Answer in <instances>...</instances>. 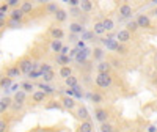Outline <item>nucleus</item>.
<instances>
[{
  "label": "nucleus",
  "mask_w": 157,
  "mask_h": 132,
  "mask_svg": "<svg viewBox=\"0 0 157 132\" xmlns=\"http://www.w3.org/2000/svg\"><path fill=\"white\" fill-rule=\"evenodd\" d=\"M68 3H69V5L72 6V8H75V6L78 5V0H69V2H68Z\"/></svg>",
  "instance_id": "42"
},
{
  "label": "nucleus",
  "mask_w": 157,
  "mask_h": 132,
  "mask_svg": "<svg viewBox=\"0 0 157 132\" xmlns=\"http://www.w3.org/2000/svg\"><path fill=\"white\" fill-rule=\"evenodd\" d=\"M32 90H33V83H30V82L22 83V91H32Z\"/></svg>",
  "instance_id": "37"
},
{
  "label": "nucleus",
  "mask_w": 157,
  "mask_h": 132,
  "mask_svg": "<svg viewBox=\"0 0 157 132\" xmlns=\"http://www.w3.org/2000/svg\"><path fill=\"white\" fill-rule=\"evenodd\" d=\"M113 82V79L110 74H98L96 76V85L99 88H109Z\"/></svg>",
  "instance_id": "1"
},
{
  "label": "nucleus",
  "mask_w": 157,
  "mask_h": 132,
  "mask_svg": "<svg viewBox=\"0 0 157 132\" xmlns=\"http://www.w3.org/2000/svg\"><path fill=\"white\" fill-rule=\"evenodd\" d=\"M154 16H155V17H157V6H155V8H154Z\"/></svg>",
  "instance_id": "43"
},
{
  "label": "nucleus",
  "mask_w": 157,
  "mask_h": 132,
  "mask_svg": "<svg viewBox=\"0 0 157 132\" xmlns=\"http://www.w3.org/2000/svg\"><path fill=\"white\" fill-rule=\"evenodd\" d=\"M14 102H19V104H24L25 102V91H17L14 95Z\"/></svg>",
  "instance_id": "22"
},
{
  "label": "nucleus",
  "mask_w": 157,
  "mask_h": 132,
  "mask_svg": "<svg viewBox=\"0 0 157 132\" xmlns=\"http://www.w3.org/2000/svg\"><path fill=\"white\" fill-rule=\"evenodd\" d=\"M6 127H8L6 121L5 120H0V132H6Z\"/></svg>",
  "instance_id": "40"
},
{
  "label": "nucleus",
  "mask_w": 157,
  "mask_h": 132,
  "mask_svg": "<svg viewBox=\"0 0 157 132\" xmlns=\"http://www.w3.org/2000/svg\"><path fill=\"white\" fill-rule=\"evenodd\" d=\"M104 32V25H102V22H96L94 24V29H93V33H98V35H102Z\"/></svg>",
  "instance_id": "25"
},
{
  "label": "nucleus",
  "mask_w": 157,
  "mask_h": 132,
  "mask_svg": "<svg viewBox=\"0 0 157 132\" xmlns=\"http://www.w3.org/2000/svg\"><path fill=\"white\" fill-rule=\"evenodd\" d=\"M69 30H71L72 33H82V32H83V25H82L80 22H72V24L69 25Z\"/></svg>",
  "instance_id": "18"
},
{
  "label": "nucleus",
  "mask_w": 157,
  "mask_h": 132,
  "mask_svg": "<svg viewBox=\"0 0 157 132\" xmlns=\"http://www.w3.org/2000/svg\"><path fill=\"white\" fill-rule=\"evenodd\" d=\"M110 64H112V66H115V68H120V66H121V61L118 60V58H113V60L110 61Z\"/></svg>",
  "instance_id": "41"
},
{
  "label": "nucleus",
  "mask_w": 157,
  "mask_h": 132,
  "mask_svg": "<svg viewBox=\"0 0 157 132\" xmlns=\"http://www.w3.org/2000/svg\"><path fill=\"white\" fill-rule=\"evenodd\" d=\"M24 13L19 10V8H16V10H13L11 11V14H10V21H13V22H22V19H24Z\"/></svg>",
  "instance_id": "6"
},
{
  "label": "nucleus",
  "mask_w": 157,
  "mask_h": 132,
  "mask_svg": "<svg viewBox=\"0 0 157 132\" xmlns=\"http://www.w3.org/2000/svg\"><path fill=\"white\" fill-rule=\"evenodd\" d=\"M46 10H47L49 13H52V14H55V13H57V10H58V6H57L55 3H47Z\"/></svg>",
  "instance_id": "33"
},
{
  "label": "nucleus",
  "mask_w": 157,
  "mask_h": 132,
  "mask_svg": "<svg viewBox=\"0 0 157 132\" xmlns=\"http://www.w3.org/2000/svg\"><path fill=\"white\" fill-rule=\"evenodd\" d=\"M94 118L102 124V123H107V118H109V112L105 109H96L94 110Z\"/></svg>",
  "instance_id": "3"
},
{
  "label": "nucleus",
  "mask_w": 157,
  "mask_h": 132,
  "mask_svg": "<svg viewBox=\"0 0 157 132\" xmlns=\"http://www.w3.org/2000/svg\"><path fill=\"white\" fill-rule=\"evenodd\" d=\"M11 99L10 98H5V99H2V102H0V113H2V112H5L8 107H11Z\"/></svg>",
  "instance_id": "21"
},
{
  "label": "nucleus",
  "mask_w": 157,
  "mask_h": 132,
  "mask_svg": "<svg viewBox=\"0 0 157 132\" xmlns=\"http://www.w3.org/2000/svg\"><path fill=\"white\" fill-rule=\"evenodd\" d=\"M64 83H66L69 88H74V87L78 85V79H77L75 76H69L68 79H64Z\"/></svg>",
  "instance_id": "17"
},
{
  "label": "nucleus",
  "mask_w": 157,
  "mask_h": 132,
  "mask_svg": "<svg viewBox=\"0 0 157 132\" xmlns=\"http://www.w3.org/2000/svg\"><path fill=\"white\" fill-rule=\"evenodd\" d=\"M22 107H24V104H19V102H11V109L14 110V112L22 110Z\"/></svg>",
  "instance_id": "36"
},
{
  "label": "nucleus",
  "mask_w": 157,
  "mask_h": 132,
  "mask_svg": "<svg viewBox=\"0 0 157 132\" xmlns=\"http://www.w3.org/2000/svg\"><path fill=\"white\" fill-rule=\"evenodd\" d=\"M137 24H138V27H141V29H149L151 27V21H149V17L146 14H140L137 17Z\"/></svg>",
  "instance_id": "5"
},
{
  "label": "nucleus",
  "mask_w": 157,
  "mask_h": 132,
  "mask_svg": "<svg viewBox=\"0 0 157 132\" xmlns=\"http://www.w3.org/2000/svg\"><path fill=\"white\" fill-rule=\"evenodd\" d=\"M80 14H82L80 8H77V6H75V8H72V10H71V16H74V17H78Z\"/></svg>",
  "instance_id": "38"
},
{
  "label": "nucleus",
  "mask_w": 157,
  "mask_h": 132,
  "mask_svg": "<svg viewBox=\"0 0 157 132\" xmlns=\"http://www.w3.org/2000/svg\"><path fill=\"white\" fill-rule=\"evenodd\" d=\"M93 57H94V60H101V58L104 57V50H102L101 47H96V49L93 50Z\"/></svg>",
  "instance_id": "28"
},
{
  "label": "nucleus",
  "mask_w": 157,
  "mask_h": 132,
  "mask_svg": "<svg viewBox=\"0 0 157 132\" xmlns=\"http://www.w3.org/2000/svg\"><path fill=\"white\" fill-rule=\"evenodd\" d=\"M102 25H104V30H105V32H110V30L113 29V25H115V24H113L112 19L107 17V19H104V21H102Z\"/></svg>",
  "instance_id": "24"
},
{
  "label": "nucleus",
  "mask_w": 157,
  "mask_h": 132,
  "mask_svg": "<svg viewBox=\"0 0 157 132\" xmlns=\"http://www.w3.org/2000/svg\"><path fill=\"white\" fill-rule=\"evenodd\" d=\"M0 79H2V77H0Z\"/></svg>",
  "instance_id": "45"
},
{
  "label": "nucleus",
  "mask_w": 157,
  "mask_h": 132,
  "mask_svg": "<svg viewBox=\"0 0 157 132\" xmlns=\"http://www.w3.org/2000/svg\"><path fill=\"white\" fill-rule=\"evenodd\" d=\"M90 98H91V101H93L94 104H99V102H102V101H104V98H102L99 93H91V95H90Z\"/></svg>",
  "instance_id": "30"
},
{
  "label": "nucleus",
  "mask_w": 157,
  "mask_h": 132,
  "mask_svg": "<svg viewBox=\"0 0 157 132\" xmlns=\"http://www.w3.org/2000/svg\"><path fill=\"white\" fill-rule=\"evenodd\" d=\"M50 35H52V38H54V39L60 41V39L64 36V32L61 29H58V27H54V29H50Z\"/></svg>",
  "instance_id": "11"
},
{
  "label": "nucleus",
  "mask_w": 157,
  "mask_h": 132,
  "mask_svg": "<svg viewBox=\"0 0 157 132\" xmlns=\"http://www.w3.org/2000/svg\"><path fill=\"white\" fill-rule=\"evenodd\" d=\"M78 5H80V6H78L80 11H85V13H90L91 10H93V3H91L90 0H83V2H80Z\"/></svg>",
  "instance_id": "16"
},
{
  "label": "nucleus",
  "mask_w": 157,
  "mask_h": 132,
  "mask_svg": "<svg viewBox=\"0 0 157 132\" xmlns=\"http://www.w3.org/2000/svg\"><path fill=\"white\" fill-rule=\"evenodd\" d=\"M10 85H11V79L10 77H2V79H0V87L8 88Z\"/></svg>",
  "instance_id": "31"
},
{
  "label": "nucleus",
  "mask_w": 157,
  "mask_h": 132,
  "mask_svg": "<svg viewBox=\"0 0 157 132\" xmlns=\"http://www.w3.org/2000/svg\"><path fill=\"white\" fill-rule=\"evenodd\" d=\"M19 74H21V71H19V68H17V64H14V66H11V68L6 69V77H10V79L17 77Z\"/></svg>",
  "instance_id": "13"
},
{
  "label": "nucleus",
  "mask_w": 157,
  "mask_h": 132,
  "mask_svg": "<svg viewBox=\"0 0 157 132\" xmlns=\"http://www.w3.org/2000/svg\"><path fill=\"white\" fill-rule=\"evenodd\" d=\"M63 107L64 109H68V110H71V109H74L75 107V101L72 99V98H63Z\"/></svg>",
  "instance_id": "15"
},
{
  "label": "nucleus",
  "mask_w": 157,
  "mask_h": 132,
  "mask_svg": "<svg viewBox=\"0 0 157 132\" xmlns=\"http://www.w3.org/2000/svg\"><path fill=\"white\" fill-rule=\"evenodd\" d=\"M116 38H118V41H120L121 44H124V43L130 41V33L127 30H120L118 35H116Z\"/></svg>",
  "instance_id": "8"
},
{
  "label": "nucleus",
  "mask_w": 157,
  "mask_h": 132,
  "mask_svg": "<svg viewBox=\"0 0 157 132\" xmlns=\"http://www.w3.org/2000/svg\"><path fill=\"white\" fill-rule=\"evenodd\" d=\"M46 93L44 91H35V93L32 95V99H33V102L35 104H39V102H44L46 101Z\"/></svg>",
  "instance_id": "9"
},
{
  "label": "nucleus",
  "mask_w": 157,
  "mask_h": 132,
  "mask_svg": "<svg viewBox=\"0 0 157 132\" xmlns=\"http://www.w3.org/2000/svg\"><path fill=\"white\" fill-rule=\"evenodd\" d=\"M19 10L24 13V14H29V13H32V10H33V5L30 2H22L21 6H19Z\"/></svg>",
  "instance_id": "19"
},
{
  "label": "nucleus",
  "mask_w": 157,
  "mask_h": 132,
  "mask_svg": "<svg viewBox=\"0 0 157 132\" xmlns=\"http://www.w3.org/2000/svg\"><path fill=\"white\" fill-rule=\"evenodd\" d=\"M91 130H93V123H91L90 120L82 121L80 127H78V132H91Z\"/></svg>",
  "instance_id": "12"
},
{
  "label": "nucleus",
  "mask_w": 157,
  "mask_h": 132,
  "mask_svg": "<svg viewBox=\"0 0 157 132\" xmlns=\"http://www.w3.org/2000/svg\"><path fill=\"white\" fill-rule=\"evenodd\" d=\"M86 57H88V50H82V52H78V54H77V61L78 63H82V61H85L86 60Z\"/></svg>",
  "instance_id": "27"
},
{
  "label": "nucleus",
  "mask_w": 157,
  "mask_h": 132,
  "mask_svg": "<svg viewBox=\"0 0 157 132\" xmlns=\"http://www.w3.org/2000/svg\"><path fill=\"white\" fill-rule=\"evenodd\" d=\"M138 29H140V27H138L137 21H130V22L127 24V29H126V30H127L129 33H130V32H132V33H135V32H137Z\"/></svg>",
  "instance_id": "23"
},
{
  "label": "nucleus",
  "mask_w": 157,
  "mask_h": 132,
  "mask_svg": "<svg viewBox=\"0 0 157 132\" xmlns=\"http://www.w3.org/2000/svg\"><path fill=\"white\" fill-rule=\"evenodd\" d=\"M57 61H58L60 64H63V66H68V64H69V57H68V55H58V57H57Z\"/></svg>",
  "instance_id": "26"
},
{
  "label": "nucleus",
  "mask_w": 157,
  "mask_h": 132,
  "mask_svg": "<svg viewBox=\"0 0 157 132\" xmlns=\"http://www.w3.org/2000/svg\"><path fill=\"white\" fill-rule=\"evenodd\" d=\"M0 36H2V33H0Z\"/></svg>",
  "instance_id": "44"
},
{
  "label": "nucleus",
  "mask_w": 157,
  "mask_h": 132,
  "mask_svg": "<svg viewBox=\"0 0 157 132\" xmlns=\"http://www.w3.org/2000/svg\"><path fill=\"white\" fill-rule=\"evenodd\" d=\"M6 5H8V8H14V10H16V8L19 6V2H17V0H10Z\"/></svg>",
  "instance_id": "39"
},
{
  "label": "nucleus",
  "mask_w": 157,
  "mask_h": 132,
  "mask_svg": "<svg viewBox=\"0 0 157 132\" xmlns=\"http://www.w3.org/2000/svg\"><path fill=\"white\" fill-rule=\"evenodd\" d=\"M120 14L123 17H130V16H132V6L127 5V3H123L120 6Z\"/></svg>",
  "instance_id": "7"
},
{
  "label": "nucleus",
  "mask_w": 157,
  "mask_h": 132,
  "mask_svg": "<svg viewBox=\"0 0 157 132\" xmlns=\"http://www.w3.org/2000/svg\"><path fill=\"white\" fill-rule=\"evenodd\" d=\"M54 16H55V21L57 22H64V21H66V17H68V13L64 11L63 8H58Z\"/></svg>",
  "instance_id": "10"
},
{
  "label": "nucleus",
  "mask_w": 157,
  "mask_h": 132,
  "mask_svg": "<svg viewBox=\"0 0 157 132\" xmlns=\"http://www.w3.org/2000/svg\"><path fill=\"white\" fill-rule=\"evenodd\" d=\"M101 132H115V129H113V126L109 124V123H102V124H101Z\"/></svg>",
  "instance_id": "29"
},
{
  "label": "nucleus",
  "mask_w": 157,
  "mask_h": 132,
  "mask_svg": "<svg viewBox=\"0 0 157 132\" xmlns=\"http://www.w3.org/2000/svg\"><path fill=\"white\" fill-rule=\"evenodd\" d=\"M115 50L118 52V54H121V55H124V54H127V49H126V46H123V44H118Z\"/></svg>",
  "instance_id": "34"
},
{
  "label": "nucleus",
  "mask_w": 157,
  "mask_h": 132,
  "mask_svg": "<svg viewBox=\"0 0 157 132\" xmlns=\"http://www.w3.org/2000/svg\"><path fill=\"white\" fill-rule=\"evenodd\" d=\"M96 69H98V74H110L112 64H110V61H101L96 66Z\"/></svg>",
  "instance_id": "4"
},
{
  "label": "nucleus",
  "mask_w": 157,
  "mask_h": 132,
  "mask_svg": "<svg viewBox=\"0 0 157 132\" xmlns=\"http://www.w3.org/2000/svg\"><path fill=\"white\" fill-rule=\"evenodd\" d=\"M52 49H54L55 52H61V49H63L61 41H57V39H54V41H52Z\"/></svg>",
  "instance_id": "32"
},
{
  "label": "nucleus",
  "mask_w": 157,
  "mask_h": 132,
  "mask_svg": "<svg viewBox=\"0 0 157 132\" xmlns=\"http://www.w3.org/2000/svg\"><path fill=\"white\" fill-rule=\"evenodd\" d=\"M43 77H44V80H46V82H50L52 79H54V71H47V72H44Z\"/></svg>",
  "instance_id": "35"
},
{
  "label": "nucleus",
  "mask_w": 157,
  "mask_h": 132,
  "mask_svg": "<svg viewBox=\"0 0 157 132\" xmlns=\"http://www.w3.org/2000/svg\"><path fill=\"white\" fill-rule=\"evenodd\" d=\"M17 68H19L21 72L29 74V72H32V69H33V61H32L29 57H24V58L17 63Z\"/></svg>",
  "instance_id": "2"
},
{
  "label": "nucleus",
  "mask_w": 157,
  "mask_h": 132,
  "mask_svg": "<svg viewBox=\"0 0 157 132\" xmlns=\"http://www.w3.org/2000/svg\"><path fill=\"white\" fill-rule=\"evenodd\" d=\"M77 116L80 118V120H83V121H86L88 120V110H86V107H78L77 109Z\"/></svg>",
  "instance_id": "20"
},
{
  "label": "nucleus",
  "mask_w": 157,
  "mask_h": 132,
  "mask_svg": "<svg viewBox=\"0 0 157 132\" xmlns=\"http://www.w3.org/2000/svg\"><path fill=\"white\" fill-rule=\"evenodd\" d=\"M69 76H72V68H71V66H61V68H60V77L68 79Z\"/></svg>",
  "instance_id": "14"
}]
</instances>
